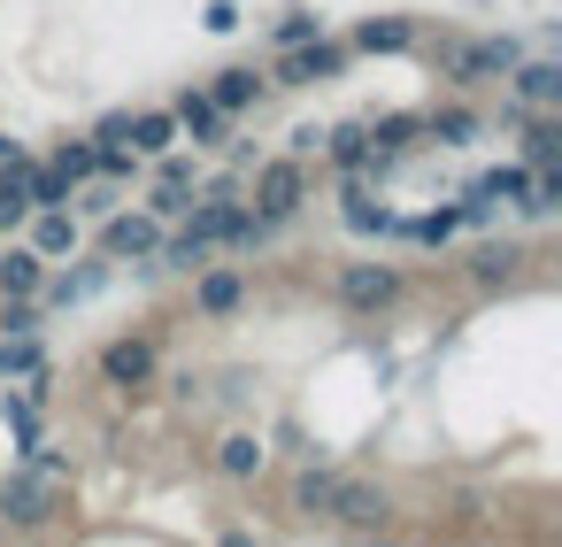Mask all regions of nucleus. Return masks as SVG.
Here are the masks:
<instances>
[{
	"instance_id": "obj_1",
	"label": "nucleus",
	"mask_w": 562,
	"mask_h": 547,
	"mask_svg": "<svg viewBox=\"0 0 562 547\" xmlns=\"http://www.w3.org/2000/svg\"><path fill=\"white\" fill-rule=\"evenodd\" d=\"M516 55H524V32H477V40H439V78H447L454 93H477V86H501Z\"/></svg>"
},
{
	"instance_id": "obj_2",
	"label": "nucleus",
	"mask_w": 562,
	"mask_h": 547,
	"mask_svg": "<svg viewBox=\"0 0 562 547\" xmlns=\"http://www.w3.org/2000/svg\"><path fill=\"white\" fill-rule=\"evenodd\" d=\"M63 501H70V478H47L32 462H16L9 478H0V524L9 532H47L63 524Z\"/></svg>"
},
{
	"instance_id": "obj_3",
	"label": "nucleus",
	"mask_w": 562,
	"mask_h": 547,
	"mask_svg": "<svg viewBox=\"0 0 562 547\" xmlns=\"http://www.w3.org/2000/svg\"><path fill=\"white\" fill-rule=\"evenodd\" d=\"M347 63H355V47H347V40H331V32H316V40H301V47H278L262 78H270L278 93H316V86L347 78Z\"/></svg>"
},
{
	"instance_id": "obj_4",
	"label": "nucleus",
	"mask_w": 562,
	"mask_h": 547,
	"mask_svg": "<svg viewBox=\"0 0 562 547\" xmlns=\"http://www.w3.org/2000/svg\"><path fill=\"white\" fill-rule=\"evenodd\" d=\"M93 370H101L109 393H147V386L162 378V339H155V332H116V339H101Z\"/></svg>"
},
{
	"instance_id": "obj_5",
	"label": "nucleus",
	"mask_w": 562,
	"mask_h": 547,
	"mask_svg": "<svg viewBox=\"0 0 562 547\" xmlns=\"http://www.w3.org/2000/svg\"><path fill=\"white\" fill-rule=\"evenodd\" d=\"M155 247H162V216H147V209H132V201H116V209L101 216V239H93V255H101V263L155 270Z\"/></svg>"
},
{
	"instance_id": "obj_6",
	"label": "nucleus",
	"mask_w": 562,
	"mask_h": 547,
	"mask_svg": "<svg viewBox=\"0 0 562 547\" xmlns=\"http://www.w3.org/2000/svg\"><path fill=\"white\" fill-rule=\"evenodd\" d=\"M324 524L347 532V539H378V532H393V493H385L378 478H347V470H339V493H331Z\"/></svg>"
},
{
	"instance_id": "obj_7",
	"label": "nucleus",
	"mask_w": 562,
	"mask_h": 547,
	"mask_svg": "<svg viewBox=\"0 0 562 547\" xmlns=\"http://www.w3.org/2000/svg\"><path fill=\"white\" fill-rule=\"evenodd\" d=\"M247 201L262 209V216H301L308 209V163L301 155H270V163H247Z\"/></svg>"
},
{
	"instance_id": "obj_8",
	"label": "nucleus",
	"mask_w": 562,
	"mask_h": 547,
	"mask_svg": "<svg viewBox=\"0 0 562 547\" xmlns=\"http://www.w3.org/2000/svg\"><path fill=\"white\" fill-rule=\"evenodd\" d=\"M109 278H116V263H101V255H93V263L63 255V263H47V278H40V309H47V316H70V309L101 301Z\"/></svg>"
},
{
	"instance_id": "obj_9",
	"label": "nucleus",
	"mask_w": 562,
	"mask_h": 547,
	"mask_svg": "<svg viewBox=\"0 0 562 547\" xmlns=\"http://www.w3.org/2000/svg\"><path fill=\"white\" fill-rule=\"evenodd\" d=\"M408 293V278L393 270V263H339L331 270V301L347 309V316H378V309H393Z\"/></svg>"
},
{
	"instance_id": "obj_10",
	"label": "nucleus",
	"mask_w": 562,
	"mask_h": 547,
	"mask_svg": "<svg viewBox=\"0 0 562 547\" xmlns=\"http://www.w3.org/2000/svg\"><path fill=\"white\" fill-rule=\"evenodd\" d=\"M247 293H255V278H247L239 263H216V255H209V263L193 270V316H201V324H232V316L247 309Z\"/></svg>"
},
{
	"instance_id": "obj_11",
	"label": "nucleus",
	"mask_w": 562,
	"mask_h": 547,
	"mask_svg": "<svg viewBox=\"0 0 562 547\" xmlns=\"http://www.w3.org/2000/svg\"><path fill=\"white\" fill-rule=\"evenodd\" d=\"M501 93L516 101V109H562V55H516L508 63V78H501Z\"/></svg>"
},
{
	"instance_id": "obj_12",
	"label": "nucleus",
	"mask_w": 562,
	"mask_h": 547,
	"mask_svg": "<svg viewBox=\"0 0 562 547\" xmlns=\"http://www.w3.org/2000/svg\"><path fill=\"white\" fill-rule=\"evenodd\" d=\"M170 116H178V139H186L193 155H216V147L232 139V116H224L201 86H178V93H170Z\"/></svg>"
},
{
	"instance_id": "obj_13",
	"label": "nucleus",
	"mask_w": 562,
	"mask_h": 547,
	"mask_svg": "<svg viewBox=\"0 0 562 547\" xmlns=\"http://www.w3.org/2000/svg\"><path fill=\"white\" fill-rule=\"evenodd\" d=\"M462 278H470L477 293H516V286L531 278V247H524V239H485V247L462 263Z\"/></svg>"
},
{
	"instance_id": "obj_14",
	"label": "nucleus",
	"mask_w": 562,
	"mask_h": 547,
	"mask_svg": "<svg viewBox=\"0 0 562 547\" xmlns=\"http://www.w3.org/2000/svg\"><path fill=\"white\" fill-rule=\"evenodd\" d=\"M339 178H362V186H385V163L370 155V132H362V116H347V124H324V147H316Z\"/></svg>"
},
{
	"instance_id": "obj_15",
	"label": "nucleus",
	"mask_w": 562,
	"mask_h": 547,
	"mask_svg": "<svg viewBox=\"0 0 562 547\" xmlns=\"http://www.w3.org/2000/svg\"><path fill=\"white\" fill-rule=\"evenodd\" d=\"M339 224H347L355 239H393V232H401V209H393V201H378V186L339 178Z\"/></svg>"
},
{
	"instance_id": "obj_16",
	"label": "nucleus",
	"mask_w": 562,
	"mask_h": 547,
	"mask_svg": "<svg viewBox=\"0 0 562 547\" xmlns=\"http://www.w3.org/2000/svg\"><path fill=\"white\" fill-rule=\"evenodd\" d=\"M362 132H370V155L385 163V178L424 147V109H393V116H362Z\"/></svg>"
},
{
	"instance_id": "obj_17",
	"label": "nucleus",
	"mask_w": 562,
	"mask_h": 547,
	"mask_svg": "<svg viewBox=\"0 0 562 547\" xmlns=\"http://www.w3.org/2000/svg\"><path fill=\"white\" fill-rule=\"evenodd\" d=\"M201 93H209V101H216V109H224V116L239 124L247 109H262V93H270V78H262L255 63H224L216 78H201Z\"/></svg>"
},
{
	"instance_id": "obj_18",
	"label": "nucleus",
	"mask_w": 562,
	"mask_h": 547,
	"mask_svg": "<svg viewBox=\"0 0 562 547\" xmlns=\"http://www.w3.org/2000/svg\"><path fill=\"white\" fill-rule=\"evenodd\" d=\"M477 139H485V116L462 93H447V101L424 109V147H477Z\"/></svg>"
},
{
	"instance_id": "obj_19",
	"label": "nucleus",
	"mask_w": 562,
	"mask_h": 547,
	"mask_svg": "<svg viewBox=\"0 0 562 547\" xmlns=\"http://www.w3.org/2000/svg\"><path fill=\"white\" fill-rule=\"evenodd\" d=\"M16 239H24L32 255H47V263H63V255H78V247H86V224H78L70 209H32Z\"/></svg>"
},
{
	"instance_id": "obj_20",
	"label": "nucleus",
	"mask_w": 562,
	"mask_h": 547,
	"mask_svg": "<svg viewBox=\"0 0 562 547\" xmlns=\"http://www.w3.org/2000/svg\"><path fill=\"white\" fill-rule=\"evenodd\" d=\"M416 16H355V32H347V47L355 55H416Z\"/></svg>"
},
{
	"instance_id": "obj_21",
	"label": "nucleus",
	"mask_w": 562,
	"mask_h": 547,
	"mask_svg": "<svg viewBox=\"0 0 562 547\" xmlns=\"http://www.w3.org/2000/svg\"><path fill=\"white\" fill-rule=\"evenodd\" d=\"M516 132H524V147H516L524 170H554L562 163V109H524Z\"/></svg>"
},
{
	"instance_id": "obj_22",
	"label": "nucleus",
	"mask_w": 562,
	"mask_h": 547,
	"mask_svg": "<svg viewBox=\"0 0 562 547\" xmlns=\"http://www.w3.org/2000/svg\"><path fill=\"white\" fill-rule=\"evenodd\" d=\"M209 462H216V478L255 485V478L270 470V447H262V432H247V424H239V432H224V439H216V455H209Z\"/></svg>"
},
{
	"instance_id": "obj_23",
	"label": "nucleus",
	"mask_w": 562,
	"mask_h": 547,
	"mask_svg": "<svg viewBox=\"0 0 562 547\" xmlns=\"http://www.w3.org/2000/svg\"><path fill=\"white\" fill-rule=\"evenodd\" d=\"M124 147H132L139 163H155V155H170V147H186V139H178V116H170V109H132Z\"/></svg>"
},
{
	"instance_id": "obj_24",
	"label": "nucleus",
	"mask_w": 562,
	"mask_h": 547,
	"mask_svg": "<svg viewBox=\"0 0 562 547\" xmlns=\"http://www.w3.org/2000/svg\"><path fill=\"white\" fill-rule=\"evenodd\" d=\"M331 493H339V470H324V462H308V470H293V516H301V524H324V509H331Z\"/></svg>"
},
{
	"instance_id": "obj_25",
	"label": "nucleus",
	"mask_w": 562,
	"mask_h": 547,
	"mask_svg": "<svg viewBox=\"0 0 562 547\" xmlns=\"http://www.w3.org/2000/svg\"><path fill=\"white\" fill-rule=\"evenodd\" d=\"M524 186H531V170H524V163H493V170H477V178H470V193H477V201H493V209H516V201H524Z\"/></svg>"
},
{
	"instance_id": "obj_26",
	"label": "nucleus",
	"mask_w": 562,
	"mask_h": 547,
	"mask_svg": "<svg viewBox=\"0 0 562 547\" xmlns=\"http://www.w3.org/2000/svg\"><path fill=\"white\" fill-rule=\"evenodd\" d=\"M516 216H524V224H554V216H562V163H554V170H531Z\"/></svg>"
},
{
	"instance_id": "obj_27",
	"label": "nucleus",
	"mask_w": 562,
	"mask_h": 547,
	"mask_svg": "<svg viewBox=\"0 0 562 547\" xmlns=\"http://www.w3.org/2000/svg\"><path fill=\"white\" fill-rule=\"evenodd\" d=\"M462 232V209L454 201H439V209H424V216H401V232L393 239H416V247H447Z\"/></svg>"
},
{
	"instance_id": "obj_28",
	"label": "nucleus",
	"mask_w": 562,
	"mask_h": 547,
	"mask_svg": "<svg viewBox=\"0 0 562 547\" xmlns=\"http://www.w3.org/2000/svg\"><path fill=\"white\" fill-rule=\"evenodd\" d=\"M40 362H47V339L40 332H0V378H9V386L24 370H40Z\"/></svg>"
},
{
	"instance_id": "obj_29",
	"label": "nucleus",
	"mask_w": 562,
	"mask_h": 547,
	"mask_svg": "<svg viewBox=\"0 0 562 547\" xmlns=\"http://www.w3.org/2000/svg\"><path fill=\"white\" fill-rule=\"evenodd\" d=\"M316 32H324L316 9H285V16H270V55H278V47H301V40H316Z\"/></svg>"
},
{
	"instance_id": "obj_30",
	"label": "nucleus",
	"mask_w": 562,
	"mask_h": 547,
	"mask_svg": "<svg viewBox=\"0 0 562 547\" xmlns=\"http://www.w3.org/2000/svg\"><path fill=\"white\" fill-rule=\"evenodd\" d=\"M47 163H55V170H63V178H70V193H78V186H86V178H93V139H63V147H55V155H47Z\"/></svg>"
},
{
	"instance_id": "obj_31",
	"label": "nucleus",
	"mask_w": 562,
	"mask_h": 547,
	"mask_svg": "<svg viewBox=\"0 0 562 547\" xmlns=\"http://www.w3.org/2000/svg\"><path fill=\"white\" fill-rule=\"evenodd\" d=\"M147 216H162V224H178L186 209H193V186H147V201H139Z\"/></svg>"
},
{
	"instance_id": "obj_32",
	"label": "nucleus",
	"mask_w": 562,
	"mask_h": 547,
	"mask_svg": "<svg viewBox=\"0 0 562 547\" xmlns=\"http://www.w3.org/2000/svg\"><path fill=\"white\" fill-rule=\"evenodd\" d=\"M239 24H247V9H239V0H209V9H201V32H209V40H232Z\"/></svg>"
},
{
	"instance_id": "obj_33",
	"label": "nucleus",
	"mask_w": 562,
	"mask_h": 547,
	"mask_svg": "<svg viewBox=\"0 0 562 547\" xmlns=\"http://www.w3.org/2000/svg\"><path fill=\"white\" fill-rule=\"evenodd\" d=\"M124 124H132V109H109V116H101L86 139H93V147H124Z\"/></svg>"
},
{
	"instance_id": "obj_34",
	"label": "nucleus",
	"mask_w": 562,
	"mask_h": 547,
	"mask_svg": "<svg viewBox=\"0 0 562 547\" xmlns=\"http://www.w3.org/2000/svg\"><path fill=\"white\" fill-rule=\"evenodd\" d=\"M454 209H462V224H470V232H493V224H501V209H493V201H477V193H462Z\"/></svg>"
},
{
	"instance_id": "obj_35",
	"label": "nucleus",
	"mask_w": 562,
	"mask_h": 547,
	"mask_svg": "<svg viewBox=\"0 0 562 547\" xmlns=\"http://www.w3.org/2000/svg\"><path fill=\"white\" fill-rule=\"evenodd\" d=\"M316 147H324V132H316V124H293V132H285V155H301V163H308Z\"/></svg>"
},
{
	"instance_id": "obj_36",
	"label": "nucleus",
	"mask_w": 562,
	"mask_h": 547,
	"mask_svg": "<svg viewBox=\"0 0 562 547\" xmlns=\"http://www.w3.org/2000/svg\"><path fill=\"white\" fill-rule=\"evenodd\" d=\"M9 155H24V139H9V132H0V163H9Z\"/></svg>"
}]
</instances>
